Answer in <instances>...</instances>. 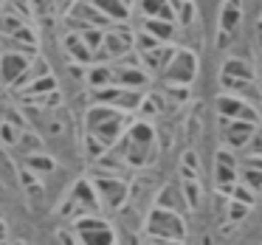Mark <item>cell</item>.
<instances>
[{
    "label": "cell",
    "instance_id": "cell-1",
    "mask_svg": "<svg viewBox=\"0 0 262 245\" xmlns=\"http://www.w3.org/2000/svg\"><path fill=\"white\" fill-rule=\"evenodd\" d=\"M152 147H155V132L147 121H138L133 124L124 136L119 138V147H116V155L121 161H127L130 166H144L152 161Z\"/></svg>",
    "mask_w": 262,
    "mask_h": 245
},
{
    "label": "cell",
    "instance_id": "cell-2",
    "mask_svg": "<svg viewBox=\"0 0 262 245\" xmlns=\"http://www.w3.org/2000/svg\"><path fill=\"white\" fill-rule=\"evenodd\" d=\"M85 124H88V132L96 136L104 147H113L119 144V138L127 132V119L121 110L116 107H107V104H93L85 116Z\"/></svg>",
    "mask_w": 262,
    "mask_h": 245
},
{
    "label": "cell",
    "instance_id": "cell-3",
    "mask_svg": "<svg viewBox=\"0 0 262 245\" xmlns=\"http://www.w3.org/2000/svg\"><path fill=\"white\" fill-rule=\"evenodd\" d=\"M147 231L152 239H181L186 237V226H183L178 211H166V209H155L147 220Z\"/></svg>",
    "mask_w": 262,
    "mask_h": 245
},
{
    "label": "cell",
    "instance_id": "cell-4",
    "mask_svg": "<svg viewBox=\"0 0 262 245\" xmlns=\"http://www.w3.org/2000/svg\"><path fill=\"white\" fill-rule=\"evenodd\" d=\"M93 189H96L99 194V203L107 206V209H121L127 200V194H130V189H127L124 177L119 175H107V172H96V177H93Z\"/></svg>",
    "mask_w": 262,
    "mask_h": 245
},
{
    "label": "cell",
    "instance_id": "cell-5",
    "mask_svg": "<svg viewBox=\"0 0 262 245\" xmlns=\"http://www.w3.org/2000/svg\"><path fill=\"white\" fill-rule=\"evenodd\" d=\"M74 228H76V237H79L82 245H116L113 228L99 214H85L79 220H74Z\"/></svg>",
    "mask_w": 262,
    "mask_h": 245
},
{
    "label": "cell",
    "instance_id": "cell-6",
    "mask_svg": "<svg viewBox=\"0 0 262 245\" xmlns=\"http://www.w3.org/2000/svg\"><path fill=\"white\" fill-rule=\"evenodd\" d=\"M99 194L93 189V181H76V186L71 189V197L65 203V214H71L74 220L85 214H99Z\"/></svg>",
    "mask_w": 262,
    "mask_h": 245
},
{
    "label": "cell",
    "instance_id": "cell-7",
    "mask_svg": "<svg viewBox=\"0 0 262 245\" xmlns=\"http://www.w3.org/2000/svg\"><path fill=\"white\" fill-rule=\"evenodd\" d=\"M34 62L31 54H23V51H3L0 54V82L3 85H12V87H20L29 76V68Z\"/></svg>",
    "mask_w": 262,
    "mask_h": 245
},
{
    "label": "cell",
    "instance_id": "cell-8",
    "mask_svg": "<svg viewBox=\"0 0 262 245\" xmlns=\"http://www.w3.org/2000/svg\"><path fill=\"white\" fill-rule=\"evenodd\" d=\"M93 99H96V104H107V107H116V110H121V113H130V110L141 107L144 93L130 91V87L110 85V87H102V91H93Z\"/></svg>",
    "mask_w": 262,
    "mask_h": 245
},
{
    "label": "cell",
    "instance_id": "cell-9",
    "mask_svg": "<svg viewBox=\"0 0 262 245\" xmlns=\"http://www.w3.org/2000/svg\"><path fill=\"white\" fill-rule=\"evenodd\" d=\"M161 74H164L166 85H192L194 74H198V59L189 51H175V57Z\"/></svg>",
    "mask_w": 262,
    "mask_h": 245
},
{
    "label": "cell",
    "instance_id": "cell-10",
    "mask_svg": "<svg viewBox=\"0 0 262 245\" xmlns=\"http://www.w3.org/2000/svg\"><path fill=\"white\" fill-rule=\"evenodd\" d=\"M136 46V37H133V31L127 29H107L104 31V42L102 48H99L96 59H121L130 54V48Z\"/></svg>",
    "mask_w": 262,
    "mask_h": 245
},
{
    "label": "cell",
    "instance_id": "cell-11",
    "mask_svg": "<svg viewBox=\"0 0 262 245\" xmlns=\"http://www.w3.org/2000/svg\"><path fill=\"white\" fill-rule=\"evenodd\" d=\"M68 20H71V26H76L79 31H85V29H104V26L110 23V20L104 17L96 6H93L91 0H76L74 6H71V12H68Z\"/></svg>",
    "mask_w": 262,
    "mask_h": 245
},
{
    "label": "cell",
    "instance_id": "cell-12",
    "mask_svg": "<svg viewBox=\"0 0 262 245\" xmlns=\"http://www.w3.org/2000/svg\"><path fill=\"white\" fill-rule=\"evenodd\" d=\"M217 110H220V119L259 124V116L251 110L248 102H243V96H220V99H217Z\"/></svg>",
    "mask_w": 262,
    "mask_h": 245
},
{
    "label": "cell",
    "instance_id": "cell-13",
    "mask_svg": "<svg viewBox=\"0 0 262 245\" xmlns=\"http://www.w3.org/2000/svg\"><path fill=\"white\" fill-rule=\"evenodd\" d=\"M113 68V85L119 87H130V91H144L147 87V71L141 68V65H110Z\"/></svg>",
    "mask_w": 262,
    "mask_h": 245
},
{
    "label": "cell",
    "instance_id": "cell-14",
    "mask_svg": "<svg viewBox=\"0 0 262 245\" xmlns=\"http://www.w3.org/2000/svg\"><path fill=\"white\" fill-rule=\"evenodd\" d=\"M223 121V138H226L228 147H245L248 138L254 136L256 124H248V121H231V119H220Z\"/></svg>",
    "mask_w": 262,
    "mask_h": 245
},
{
    "label": "cell",
    "instance_id": "cell-15",
    "mask_svg": "<svg viewBox=\"0 0 262 245\" xmlns=\"http://www.w3.org/2000/svg\"><path fill=\"white\" fill-rule=\"evenodd\" d=\"M59 91L57 87V79H54L51 74H40V76H31L26 85H20V93H23L26 102H34V99H42L48 96V93Z\"/></svg>",
    "mask_w": 262,
    "mask_h": 245
},
{
    "label": "cell",
    "instance_id": "cell-16",
    "mask_svg": "<svg viewBox=\"0 0 262 245\" xmlns=\"http://www.w3.org/2000/svg\"><path fill=\"white\" fill-rule=\"evenodd\" d=\"M214 177H217V186H231V183H237V158H234V155H228L226 149H220V152H217Z\"/></svg>",
    "mask_w": 262,
    "mask_h": 245
},
{
    "label": "cell",
    "instance_id": "cell-17",
    "mask_svg": "<svg viewBox=\"0 0 262 245\" xmlns=\"http://www.w3.org/2000/svg\"><path fill=\"white\" fill-rule=\"evenodd\" d=\"M93 6L110 20V23H124L130 17V6H127V0H91Z\"/></svg>",
    "mask_w": 262,
    "mask_h": 245
},
{
    "label": "cell",
    "instance_id": "cell-18",
    "mask_svg": "<svg viewBox=\"0 0 262 245\" xmlns=\"http://www.w3.org/2000/svg\"><path fill=\"white\" fill-rule=\"evenodd\" d=\"M65 51H68V57H71V59H76V62H82V65L96 62L93 51L85 46V42H82L79 31H74V34H68V37H65Z\"/></svg>",
    "mask_w": 262,
    "mask_h": 245
},
{
    "label": "cell",
    "instance_id": "cell-19",
    "mask_svg": "<svg viewBox=\"0 0 262 245\" xmlns=\"http://www.w3.org/2000/svg\"><path fill=\"white\" fill-rule=\"evenodd\" d=\"M23 166L29 172H34L37 177H42V175H51V172L57 169V161L46 152H34V155H26L23 158Z\"/></svg>",
    "mask_w": 262,
    "mask_h": 245
},
{
    "label": "cell",
    "instance_id": "cell-20",
    "mask_svg": "<svg viewBox=\"0 0 262 245\" xmlns=\"http://www.w3.org/2000/svg\"><path fill=\"white\" fill-rule=\"evenodd\" d=\"M141 12L147 20H175V12H172V3L166 0H141Z\"/></svg>",
    "mask_w": 262,
    "mask_h": 245
},
{
    "label": "cell",
    "instance_id": "cell-21",
    "mask_svg": "<svg viewBox=\"0 0 262 245\" xmlns=\"http://www.w3.org/2000/svg\"><path fill=\"white\" fill-rule=\"evenodd\" d=\"M223 76H228V79H234V82H243V85H251V82H254V71L248 68L245 59H226Z\"/></svg>",
    "mask_w": 262,
    "mask_h": 245
},
{
    "label": "cell",
    "instance_id": "cell-22",
    "mask_svg": "<svg viewBox=\"0 0 262 245\" xmlns=\"http://www.w3.org/2000/svg\"><path fill=\"white\" fill-rule=\"evenodd\" d=\"M172 57H175V51H172V48L158 46V48H152V51L141 54V65H147V68H152V71H164L166 65H169Z\"/></svg>",
    "mask_w": 262,
    "mask_h": 245
},
{
    "label": "cell",
    "instance_id": "cell-23",
    "mask_svg": "<svg viewBox=\"0 0 262 245\" xmlns=\"http://www.w3.org/2000/svg\"><path fill=\"white\" fill-rule=\"evenodd\" d=\"M14 149H17L20 155H34V152H42V138L37 136L34 130H29V127H26L23 132H20V138H17V144H14Z\"/></svg>",
    "mask_w": 262,
    "mask_h": 245
},
{
    "label": "cell",
    "instance_id": "cell-24",
    "mask_svg": "<svg viewBox=\"0 0 262 245\" xmlns=\"http://www.w3.org/2000/svg\"><path fill=\"white\" fill-rule=\"evenodd\" d=\"M88 85L93 87V91H102V87H110L113 85V68L110 65H93L91 71H88Z\"/></svg>",
    "mask_w": 262,
    "mask_h": 245
},
{
    "label": "cell",
    "instance_id": "cell-25",
    "mask_svg": "<svg viewBox=\"0 0 262 245\" xmlns=\"http://www.w3.org/2000/svg\"><path fill=\"white\" fill-rule=\"evenodd\" d=\"M239 0H228L226 6H223V14H220V26H223V31L226 34H231V31H237V26H239Z\"/></svg>",
    "mask_w": 262,
    "mask_h": 245
},
{
    "label": "cell",
    "instance_id": "cell-26",
    "mask_svg": "<svg viewBox=\"0 0 262 245\" xmlns=\"http://www.w3.org/2000/svg\"><path fill=\"white\" fill-rule=\"evenodd\" d=\"M144 29H147V34L155 37L158 42H166L172 37V23H169V20H147Z\"/></svg>",
    "mask_w": 262,
    "mask_h": 245
},
{
    "label": "cell",
    "instance_id": "cell-27",
    "mask_svg": "<svg viewBox=\"0 0 262 245\" xmlns=\"http://www.w3.org/2000/svg\"><path fill=\"white\" fill-rule=\"evenodd\" d=\"M220 189L231 194V197L237 200V203H245V206L254 203V192H251V189L245 186V183H231V186H220Z\"/></svg>",
    "mask_w": 262,
    "mask_h": 245
},
{
    "label": "cell",
    "instance_id": "cell-28",
    "mask_svg": "<svg viewBox=\"0 0 262 245\" xmlns=\"http://www.w3.org/2000/svg\"><path fill=\"white\" fill-rule=\"evenodd\" d=\"M239 175H243L245 186H248L251 192H262V169H248V166H243Z\"/></svg>",
    "mask_w": 262,
    "mask_h": 245
},
{
    "label": "cell",
    "instance_id": "cell-29",
    "mask_svg": "<svg viewBox=\"0 0 262 245\" xmlns=\"http://www.w3.org/2000/svg\"><path fill=\"white\" fill-rule=\"evenodd\" d=\"M85 147H88V158H93V161H99L102 155H107V149H110V147H104L96 136H91V132L85 136Z\"/></svg>",
    "mask_w": 262,
    "mask_h": 245
},
{
    "label": "cell",
    "instance_id": "cell-30",
    "mask_svg": "<svg viewBox=\"0 0 262 245\" xmlns=\"http://www.w3.org/2000/svg\"><path fill=\"white\" fill-rule=\"evenodd\" d=\"M172 9L178 12V20H181L183 26L192 23V17H194V6H192V0H175V3H172Z\"/></svg>",
    "mask_w": 262,
    "mask_h": 245
},
{
    "label": "cell",
    "instance_id": "cell-31",
    "mask_svg": "<svg viewBox=\"0 0 262 245\" xmlns=\"http://www.w3.org/2000/svg\"><path fill=\"white\" fill-rule=\"evenodd\" d=\"M183 200H186V206H192V209H198L200 203V186L198 181H183Z\"/></svg>",
    "mask_w": 262,
    "mask_h": 245
},
{
    "label": "cell",
    "instance_id": "cell-32",
    "mask_svg": "<svg viewBox=\"0 0 262 245\" xmlns=\"http://www.w3.org/2000/svg\"><path fill=\"white\" fill-rule=\"evenodd\" d=\"M178 194H175V189H164L161 192V197H158V209H169V211H178Z\"/></svg>",
    "mask_w": 262,
    "mask_h": 245
},
{
    "label": "cell",
    "instance_id": "cell-33",
    "mask_svg": "<svg viewBox=\"0 0 262 245\" xmlns=\"http://www.w3.org/2000/svg\"><path fill=\"white\" fill-rule=\"evenodd\" d=\"M248 209H251V206H245V203H237V200H234V203L228 206V220H231V222H239L245 214H248Z\"/></svg>",
    "mask_w": 262,
    "mask_h": 245
},
{
    "label": "cell",
    "instance_id": "cell-34",
    "mask_svg": "<svg viewBox=\"0 0 262 245\" xmlns=\"http://www.w3.org/2000/svg\"><path fill=\"white\" fill-rule=\"evenodd\" d=\"M136 46H138V51H141V54H147V51H152V48H158L161 42L155 40V37H149V34H138L136 37Z\"/></svg>",
    "mask_w": 262,
    "mask_h": 245
},
{
    "label": "cell",
    "instance_id": "cell-35",
    "mask_svg": "<svg viewBox=\"0 0 262 245\" xmlns=\"http://www.w3.org/2000/svg\"><path fill=\"white\" fill-rule=\"evenodd\" d=\"M245 147H248L251 155H262V127H256L254 136L248 138V144H245Z\"/></svg>",
    "mask_w": 262,
    "mask_h": 245
},
{
    "label": "cell",
    "instance_id": "cell-36",
    "mask_svg": "<svg viewBox=\"0 0 262 245\" xmlns=\"http://www.w3.org/2000/svg\"><path fill=\"white\" fill-rule=\"evenodd\" d=\"M183 169H192V172H198V155L189 149V152H183Z\"/></svg>",
    "mask_w": 262,
    "mask_h": 245
},
{
    "label": "cell",
    "instance_id": "cell-37",
    "mask_svg": "<svg viewBox=\"0 0 262 245\" xmlns=\"http://www.w3.org/2000/svg\"><path fill=\"white\" fill-rule=\"evenodd\" d=\"M6 234H9V228H6V222L0 220V242H3V239H6Z\"/></svg>",
    "mask_w": 262,
    "mask_h": 245
},
{
    "label": "cell",
    "instance_id": "cell-38",
    "mask_svg": "<svg viewBox=\"0 0 262 245\" xmlns=\"http://www.w3.org/2000/svg\"><path fill=\"white\" fill-rule=\"evenodd\" d=\"M256 42H259V48H262V20H259V26H256Z\"/></svg>",
    "mask_w": 262,
    "mask_h": 245
},
{
    "label": "cell",
    "instance_id": "cell-39",
    "mask_svg": "<svg viewBox=\"0 0 262 245\" xmlns=\"http://www.w3.org/2000/svg\"><path fill=\"white\" fill-rule=\"evenodd\" d=\"M3 87H6V85H3V82H0V91H3Z\"/></svg>",
    "mask_w": 262,
    "mask_h": 245
},
{
    "label": "cell",
    "instance_id": "cell-40",
    "mask_svg": "<svg viewBox=\"0 0 262 245\" xmlns=\"http://www.w3.org/2000/svg\"><path fill=\"white\" fill-rule=\"evenodd\" d=\"M0 245H3V242H0Z\"/></svg>",
    "mask_w": 262,
    "mask_h": 245
},
{
    "label": "cell",
    "instance_id": "cell-41",
    "mask_svg": "<svg viewBox=\"0 0 262 245\" xmlns=\"http://www.w3.org/2000/svg\"><path fill=\"white\" fill-rule=\"evenodd\" d=\"M152 245H155V242H152Z\"/></svg>",
    "mask_w": 262,
    "mask_h": 245
}]
</instances>
